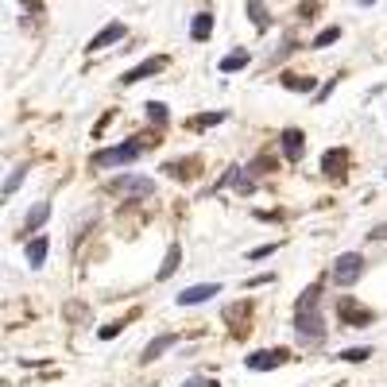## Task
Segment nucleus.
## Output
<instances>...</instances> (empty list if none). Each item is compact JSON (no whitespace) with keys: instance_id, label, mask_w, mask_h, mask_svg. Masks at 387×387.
<instances>
[{"instance_id":"393cba45","label":"nucleus","mask_w":387,"mask_h":387,"mask_svg":"<svg viewBox=\"0 0 387 387\" xmlns=\"http://www.w3.org/2000/svg\"><path fill=\"white\" fill-rule=\"evenodd\" d=\"M248 170H252V175H271V170H275V159H271V155H256Z\"/></svg>"},{"instance_id":"4468645a","label":"nucleus","mask_w":387,"mask_h":387,"mask_svg":"<svg viewBox=\"0 0 387 387\" xmlns=\"http://www.w3.org/2000/svg\"><path fill=\"white\" fill-rule=\"evenodd\" d=\"M47 217H51V202H39V205H31V210H27V217H24V236L39 233V228L47 225Z\"/></svg>"},{"instance_id":"0eeeda50","label":"nucleus","mask_w":387,"mask_h":387,"mask_svg":"<svg viewBox=\"0 0 387 387\" xmlns=\"http://www.w3.org/2000/svg\"><path fill=\"white\" fill-rule=\"evenodd\" d=\"M217 295H221V283H194V286H186L175 302L178 306H202V302H210V298H217Z\"/></svg>"},{"instance_id":"9b49d317","label":"nucleus","mask_w":387,"mask_h":387,"mask_svg":"<svg viewBox=\"0 0 387 387\" xmlns=\"http://www.w3.org/2000/svg\"><path fill=\"white\" fill-rule=\"evenodd\" d=\"M24 256H27V268L39 271L43 263H47V256H51V240H47V236H31L27 248H24Z\"/></svg>"},{"instance_id":"bb28decb","label":"nucleus","mask_w":387,"mask_h":387,"mask_svg":"<svg viewBox=\"0 0 387 387\" xmlns=\"http://www.w3.org/2000/svg\"><path fill=\"white\" fill-rule=\"evenodd\" d=\"M275 252H279V244H263V248H252L248 260H268V256H275Z\"/></svg>"},{"instance_id":"f03ea898","label":"nucleus","mask_w":387,"mask_h":387,"mask_svg":"<svg viewBox=\"0 0 387 387\" xmlns=\"http://www.w3.org/2000/svg\"><path fill=\"white\" fill-rule=\"evenodd\" d=\"M143 147L147 143L140 140V136H132V140H124V143H117V147H101V152H93V167H132L136 159L143 155Z\"/></svg>"},{"instance_id":"412c9836","label":"nucleus","mask_w":387,"mask_h":387,"mask_svg":"<svg viewBox=\"0 0 387 387\" xmlns=\"http://www.w3.org/2000/svg\"><path fill=\"white\" fill-rule=\"evenodd\" d=\"M248 16H252L256 31H268V27H271V16L263 12V0H248Z\"/></svg>"},{"instance_id":"7ed1b4c3","label":"nucleus","mask_w":387,"mask_h":387,"mask_svg":"<svg viewBox=\"0 0 387 387\" xmlns=\"http://www.w3.org/2000/svg\"><path fill=\"white\" fill-rule=\"evenodd\" d=\"M360 275H364V256H360V252H341V256L333 260V268H329V279H333L337 286L360 283Z\"/></svg>"},{"instance_id":"473e14b6","label":"nucleus","mask_w":387,"mask_h":387,"mask_svg":"<svg viewBox=\"0 0 387 387\" xmlns=\"http://www.w3.org/2000/svg\"><path fill=\"white\" fill-rule=\"evenodd\" d=\"M372 236H376V240H387V225H376V233H372Z\"/></svg>"},{"instance_id":"6ab92c4d","label":"nucleus","mask_w":387,"mask_h":387,"mask_svg":"<svg viewBox=\"0 0 387 387\" xmlns=\"http://www.w3.org/2000/svg\"><path fill=\"white\" fill-rule=\"evenodd\" d=\"M248 62H252V54H248V51H233V54L221 59V74H236V70H244Z\"/></svg>"},{"instance_id":"2eb2a0df","label":"nucleus","mask_w":387,"mask_h":387,"mask_svg":"<svg viewBox=\"0 0 387 387\" xmlns=\"http://www.w3.org/2000/svg\"><path fill=\"white\" fill-rule=\"evenodd\" d=\"M178 268H182V248L170 244V248H167V256H163V263H159V271H155V279H159V283H167V279L175 275Z\"/></svg>"},{"instance_id":"5701e85b","label":"nucleus","mask_w":387,"mask_h":387,"mask_svg":"<svg viewBox=\"0 0 387 387\" xmlns=\"http://www.w3.org/2000/svg\"><path fill=\"white\" fill-rule=\"evenodd\" d=\"M221 120H225V112H205V117H194L190 128L194 132H202V128H213V124H221Z\"/></svg>"},{"instance_id":"a878e982","label":"nucleus","mask_w":387,"mask_h":387,"mask_svg":"<svg viewBox=\"0 0 387 387\" xmlns=\"http://www.w3.org/2000/svg\"><path fill=\"white\" fill-rule=\"evenodd\" d=\"M337 39H341V27H326V31H321L310 47H318V51H321V47H329V43H337Z\"/></svg>"},{"instance_id":"c85d7f7f","label":"nucleus","mask_w":387,"mask_h":387,"mask_svg":"<svg viewBox=\"0 0 387 387\" xmlns=\"http://www.w3.org/2000/svg\"><path fill=\"white\" fill-rule=\"evenodd\" d=\"M182 387H217V379H210V376H190Z\"/></svg>"},{"instance_id":"7c9ffc66","label":"nucleus","mask_w":387,"mask_h":387,"mask_svg":"<svg viewBox=\"0 0 387 387\" xmlns=\"http://www.w3.org/2000/svg\"><path fill=\"white\" fill-rule=\"evenodd\" d=\"M291 51H298V47H295V39H283V47H279L275 62H279V59H286V54H291Z\"/></svg>"},{"instance_id":"39448f33","label":"nucleus","mask_w":387,"mask_h":387,"mask_svg":"<svg viewBox=\"0 0 387 387\" xmlns=\"http://www.w3.org/2000/svg\"><path fill=\"white\" fill-rule=\"evenodd\" d=\"M337 318H341V326H349V329H356V326H372V318L376 314L368 310V306H360L356 298H337Z\"/></svg>"},{"instance_id":"b1692460","label":"nucleus","mask_w":387,"mask_h":387,"mask_svg":"<svg viewBox=\"0 0 387 387\" xmlns=\"http://www.w3.org/2000/svg\"><path fill=\"white\" fill-rule=\"evenodd\" d=\"M368 356H372V349L360 345V349H345V353H341V360H345V364H364Z\"/></svg>"},{"instance_id":"423d86ee","label":"nucleus","mask_w":387,"mask_h":387,"mask_svg":"<svg viewBox=\"0 0 387 387\" xmlns=\"http://www.w3.org/2000/svg\"><path fill=\"white\" fill-rule=\"evenodd\" d=\"M286 360H291V353H286L283 345H279V349H260V353L244 356L248 372H271V368H283Z\"/></svg>"},{"instance_id":"dca6fc26","label":"nucleus","mask_w":387,"mask_h":387,"mask_svg":"<svg viewBox=\"0 0 387 387\" xmlns=\"http://www.w3.org/2000/svg\"><path fill=\"white\" fill-rule=\"evenodd\" d=\"M198 159H170V163H163V170H167V178H178V182H190L194 175H198Z\"/></svg>"},{"instance_id":"a211bd4d","label":"nucleus","mask_w":387,"mask_h":387,"mask_svg":"<svg viewBox=\"0 0 387 387\" xmlns=\"http://www.w3.org/2000/svg\"><path fill=\"white\" fill-rule=\"evenodd\" d=\"M24 178H27V163H20V167H12V175L4 178V186H0V202H8L12 194L24 186Z\"/></svg>"},{"instance_id":"f8f14e48","label":"nucleus","mask_w":387,"mask_h":387,"mask_svg":"<svg viewBox=\"0 0 387 387\" xmlns=\"http://www.w3.org/2000/svg\"><path fill=\"white\" fill-rule=\"evenodd\" d=\"M283 155H286V163H298L306 155V136L298 128H286L283 132Z\"/></svg>"},{"instance_id":"f257e3e1","label":"nucleus","mask_w":387,"mask_h":387,"mask_svg":"<svg viewBox=\"0 0 387 387\" xmlns=\"http://www.w3.org/2000/svg\"><path fill=\"white\" fill-rule=\"evenodd\" d=\"M295 333L302 341H321L326 337V314H321V283H310L295 302Z\"/></svg>"},{"instance_id":"c756f323","label":"nucleus","mask_w":387,"mask_h":387,"mask_svg":"<svg viewBox=\"0 0 387 387\" xmlns=\"http://www.w3.org/2000/svg\"><path fill=\"white\" fill-rule=\"evenodd\" d=\"M314 12H318V4H314V0H306V4H298V20H314Z\"/></svg>"},{"instance_id":"4be33fe9","label":"nucleus","mask_w":387,"mask_h":387,"mask_svg":"<svg viewBox=\"0 0 387 387\" xmlns=\"http://www.w3.org/2000/svg\"><path fill=\"white\" fill-rule=\"evenodd\" d=\"M143 109H147V117H152V124H155V128L167 124V105H163V101H147Z\"/></svg>"},{"instance_id":"6e6552de","label":"nucleus","mask_w":387,"mask_h":387,"mask_svg":"<svg viewBox=\"0 0 387 387\" xmlns=\"http://www.w3.org/2000/svg\"><path fill=\"white\" fill-rule=\"evenodd\" d=\"M124 35H128V27L112 20V24H105L101 31L93 35V39H89V47H85V51H89V54H97V51H105V47H112V43H120V39H124Z\"/></svg>"},{"instance_id":"72a5a7b5","label":"nucleus","mask_w":387,"mask_h":387,"mask_svg":"<svg viewBox=\"0 0 387 387\" xmlns=\"http://www.w3.org/2000/svg\"><path fill=\"white\" fill-rule=\"evenodd\" d=\"M356 4H364V8H372V4H376V0H356Z\"/></svg>"},{"instance_id":"20e7f679","label":"nucleus","mask_w":387,"mask_h":387,"mask_svg":"<svg viewBox=\"0 0 387 387\" xmlns=\"http://www.w3.org/2000/svg\"><path fill=\"white\" fill-rule=\"evenodd\" d=\"M109 194H124V198H152L155 182L147 175H117L109 182Z\"/></svg>"},{"instance_id":"1a4fd4ad","label":"nucleus","mask_w":387,"mask_h":387,"mask_svg":"<svg viewBox=\"0 0 387 387\" xmlns=\"http://www.w3.org/2000/svg\"><path fill=\"white\" fill-rule=\"evenodd\" d=\"M159 70H167V59H163V54H155V59H147V62H140V66L128 70V74L120 78V85H136V82H143V78L159 74Z\"/></svg>"},{"instance_id":"9d476101","label":"nucleus","mask_w":387,"mask_h":387,"mask_svg":"<svg viewBox=\"0 0 387 387\" xmlns=\"http://www.w3.org/2000/svg\"><path fill=\"white\" fill-rule=\"evenodd\" d=\"M175 345H178V333H159V337H152V341H147V349H143L140 360H143V364H155L163 353H170Z\"/></svg>"},{"instance_id":"aec40b11","label":"nucleus","mask_w":387,"mask_h":387,"mask_svg":"<svg viewBox=\"0 0 387 387\" xmlns=\"http://www.w3.org/2000/svg\"><path fill=\"white\" fill-rule=\"evenodd\" d=\"M314 78H302V74H283V89H291V93H314Z\"/></svg>"},{"instance_id":"2f4dec72","label":"nucleus","mask_w":387,"mask_h":387,"mask_svg":"<svg viewBox=\"0 0 387 387\" xmlns=\"http://www.w3.org/2000/svg\"><path fill=\"white\" fill-rule=\"evenodd\" d=\"M271 283V275H252V279H248V286H268Z\"/></svg>"},{"instance_id":"ddd939ff","label":"nucleus","mask_w":387,"mask_h":387,"mask_svg":"<svg viewBox=\"0 0 387 387\" xmlns=\"http://www.w3.org/2000/svg\"><path fill=\"white\" fill-rule=\"evenodd\" d=\"M321 170L333 175V178H341L349 170V152H345V147H329V152L321 155Z\"/></svg>"},{"instance_id":"f3484780","label":"nucleus","mask_w":387,"mask_h":387,"mask_svg":"<svg viewBox=\"0 0 387 387\" xmlns=\"http://www.w3.org/2000/svg\"><path fill=\"white\" fill-rule=\"evenodd\" d=\"M213 35V12H198V16L190 20V39L194 43H205Z\"/></svg>"},{"instance_id":"cd10ccee","label":"nucleus","mask_w":387,"mask_h":387,"mask_svg":"<svg viewBox=\"0 0 387 387\" xmlns=\"http://www.w3.org/2000/svg\"><path fill=\"white\" fill-rule=\"evenodd\" d=\"M124 326H128V321H112V326H101V329H97V337H101V341H109V337H117Z\"/></svg>"}]
</instances>
